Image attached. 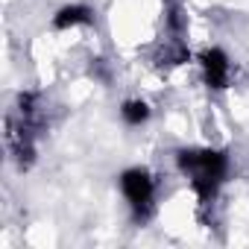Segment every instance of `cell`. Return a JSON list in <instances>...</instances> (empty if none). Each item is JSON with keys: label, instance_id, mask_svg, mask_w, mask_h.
<instances>
[{"label": "cell", "instance_id": "cell-3", "mask_svg": "<svg viewBox=\"0 0 249 249\" xmlns=\"http://www.w3.org/2000/svg\"><path fill=\"white\" fill-rule=\"evenodd\" d=\"M79 24H91V9L82 6V3H68L53 15L56 30H71V27H79Z\"/></svg>", "mask_w": 249, "mask_h": 249}, {"label": "cell", "instance_id": "cell-1", "mask_svg": "<svg viewBox=\"0 0 249 249\" xmlns=\"http://www.w3.org/2000/svg\"><path fill=\"white\" fill-rule=\"evenodd\" d=\"M120 191H123V196H126V202L135 208V214L144 217L150 202H153L156 185H153V176L144 167H129V170L120 173Z\"/></svg>", "mask_w": 249, "mask_h": 249}, {"label": "cell", "instance_id": "cell-2", "mask_svg": "<svg viewBox=\"0 0 249 249\" xmlns=\"http://www.w3.org/2000/svg\"><path fill=\"white\" fill-rule=\"evenodd\" d=\"M199 65H202V73H205V82L211 88H226L229 85V73H231V65H229V56L220 50V47H211L199 56Z\"/></svg>", "mask_w": 249, "mask_h": 249}, {"label": "cell", "instance_id": "cell-4", "mask_svg": "<svg viewBox=\"0 0 249 249\" xmlns=\"http://www.w3.org/2000/svg\"><path fill=\"white\" fill-rule=\"evenodd\" d=\"M120 117L129 123V126H141V123L150 120V106L144 100H126L120 106Z\"/></svg>", "mask_w": 249, "mask_h": 249}, {"label": "cell", "instance_id": "cell-5", "mask_svg": "<svg viewBox=\"0 0 249 249\" xmlns=\"http://www.w3.org/2000/svg\"><path fill=\"white\" fill-rule=\"evenodd\" d=\"M167 21H170V30H176V33H182V12H179V9H173Z\"/></svg>", "mask_w": 249, "mask_h": 249}]
</instances>
